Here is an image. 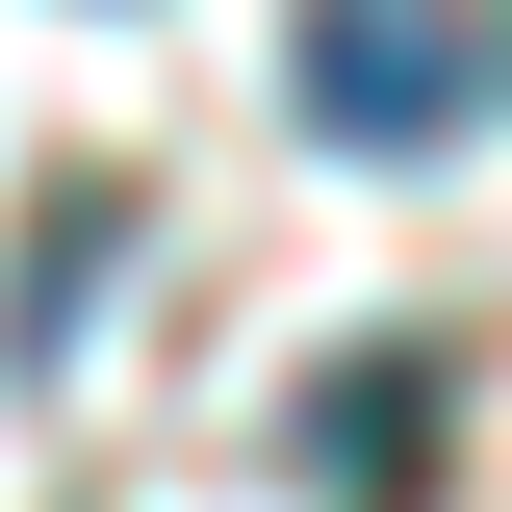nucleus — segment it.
<instances>
[{
  "label": "nucleus",
  "mask_w": 512,
  "mask_h": 512,
  "mask_svg": "<svg viewBox=\"0 0 512 512\" xmlns=\"http://www.w3.org/2000/svg\"><path fill=\"white\" fill-rule=\"evenodd\" d=\"M282 103H308L333 154H461V128H487V26H461V0H308V26H282Z\"/></svg>",
  "instance_id": "nucleus-1"
},
{
  "label": "nucleus",
  "mask_w": 512,
  "mask_h": 512,
  "mask_svg": "<svg viewBox=\"0 0 512 512\" xmlns=\"http://www.w3.org/2000/svg\"><path fill=\"white\" fill-rule=\"evenodd\" d=\"M308 487L333 512H410V487H436V359H333L308 384Z\"/></svg>",
  "instance_id": "nucleus-2"
}]
</instances>
